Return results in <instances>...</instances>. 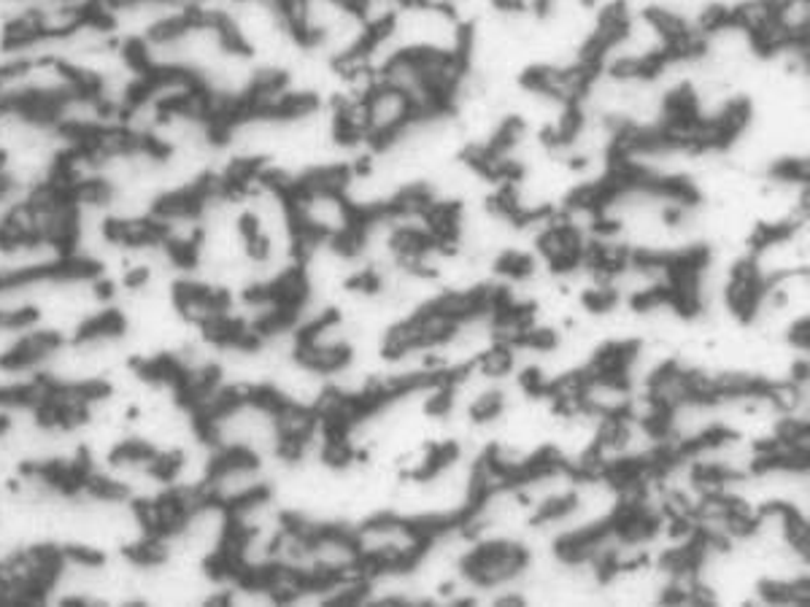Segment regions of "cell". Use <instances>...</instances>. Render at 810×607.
Returning <instances> with one entry per match:
<instances>
[{"mask_svg":"<svg viewBox=\"0 0 810 607\" xmlns=\"http://www.w3.org/2000/svg\"><path fill=\"white\" fill-rule=\"evenodd\" d=\"M527 546L511 537H481L462 556L460 572L475 592L503 588L519 581L527 564Z\"/></svg>","mask_w":810,"mask_h":607,"instance_id":"6da1fadb","label":"cell"},{"mask_svg":"<svg viewBox=\"0 0 810 607\" xmlns=\"http://www.w3.org/2000/svg\"><path fill=\"white\" fill-rule=\"evenodd\" d=\"M365 117H367V146L373 151L392 144L411 122L422 119L416 104L400 87L378 78L365 93Z\"/></svg>","mask_w":810,"mask_h":607,"instance_id":"7a4b0ae2","label":"cell"},{"mask_svg":"<svg viewBox=\"0 0 810 607\" xmlns=\"http://www.w3.org/2000/svg\"><path fill=\"white\" fill-rule=\"evenodd\" d=\"M171 303L186 325L203 330L214 319L230 314L232 294L228 289L203 281V278H176L171 287Z\"/></svg>","mask_w":810,"mask_h":607,"instance_id":"3957f363","label":"cell"}]
</instances>
